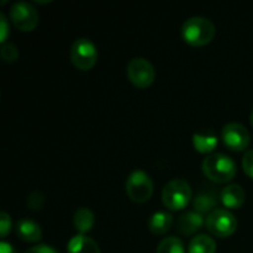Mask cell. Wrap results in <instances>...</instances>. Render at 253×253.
Masks as SVG:
<instances>
[{
	"label": "cell",
	"instance_id": "obj_1",
	"mask_svg": "<svg viewBox=\"0 0 253 253\" xmlns=\"http://www.w3.org/2000/svg\"><path fill=\"white\" fill-rule=\"evenodd\" d=\"M184 40L193 47L209 44L215 37V25L211 19L203 16H193L187 19L181 28Z\"/></svg>",
	"mask_w": 253,
	"mask_h": 253
},
{
	"label": "cell",
	"instance_id": "obj_2",
	"mask_svg": "<svg viewBox=\"0 0 253 253\" xmlns=\"http://www.w3.org/2000/svg\"><path fill=\"white\" fill-rule=\"evenodd\" d=\"M202 170L211 181L224 184V182H230L236 176L237 166L231 157L221 153H213L206 156L202 165Z\"/></svg>",
	"mask_w": 253,
	"mask_h": 253
},
{
	"label": "cell",
	"instance_id": "obj_3",
	"mask_svg": "<svg viewBox=\"0 0 253 253\" xmlns=\"http://www.w3.org/2000/svg\"><path fill=\"white\" fill-rule=\"evenodd\" d=\"M191 200V187L184 179H172L168 182L162 193L163 205L172 211H182Z\"/></svg>",
	"mask_w": 253,
	"mask_h": 253
},
{
	"label": "cell",
	"instance_id": "obj_4",
	"mask_svg": "<svg viewBox=\"0 0 253 253\" xmlns=\"http://www.w3.org/2000/svg\"><path fill=\"white\" fill-rule=\"evenodd\" d=\"M70 61L80 71H89L98 61L96 46L86 37H79L73 42L70 49Z\"/></svg>",
	"mask_w": 253,
	"mask_h": 253
},
{
	"label": "cell",
	"instance_id": "obj_5",
	"mask_svg": "<svg viewBox=\"0 0 253 253\" xmlns=\"http://www.w3.org/2000/svg\"><path fill=\"white\" fill-rule=\"evenodd\" d=\"M154 191L153 179L144 170H133L126 181V193L135 203H145L151 199Z\"/></svg>",
	"mask_w": 253,
	"mask_h": 253
},
{
	"label": "cell",
	"instance_id": "obj_6",
	"mask_svg": "<svg viewBox=\"0 0 253 253\" xmlns=\"http://www.w3.org/2000/svg\"><path fill=\"white\" fill-rule=\"evenodd\" d=\"M206 228L215 237H230L237 230V218L227 209H215L206 218Z\"/></svg>",
	"mask_w": 253,
	"mask_h": 253
},
{
	"label": "cell",
	"instance_id": "obj_7",
	"mask_svg": "<svg viewBox=\"0 0 253 253\" xmlns=\"http://www.w3.org/2000/svg\"><path fill=\"white\" fill-rule=\"evenodd\" d=\"M126 74L129 82L141 89L150 87L156 80V68L145 58H133L129 61Z\"/></svg>",
	"mask_w": 253,
	"mask_h": 253
},
{
	"label": "cell",
	"instance_id": "obj_8",
	"mask_svg": "<svg viewBox=\"0 0 253 253\" xmlns=\"http://www.w3.org/2000/svg\"><path fill=\"white\" fill-rule=\"evenodd\" d=\"M10 22L19 31H31L39 24V13L33 4L27 1H16L10 7Z\"/></svg>",
	"mask_w": 253,
	"mask_h": 253
},
{
	"label": "cell",
	"instance_id": "obj_9",
	"mask_svg": "<svg viewBox=\"0 0 253 253\" xmlns=\"http://www.w3.org/2000/svg\"><path fill=\"white\" fill-rule=\"evenodd\" d=\"M222 141L231 151H243L251 144V133L242 123H228L222 129Z\"/></svg>",
	"mask_w": 253,
	"mask_h": 253
},
{
	"label": "cell",
	"instance_id": "obj_10",
	"mask_svg": "<svg viewBox=\"0 0 253 253\" xmlns=\"http://www.w3.org/2000/svg\"><path fill=\"white\" fill-rule=\"evenodd\" d=\"M245 199H246L245 190L239 184H230V185H227L221 191V196H219L221 203L225 208H228V209H239V208H242L243 203H245Z\"/></svg>",
	"mask_w": 253,
	"mask_h": 253
},
{
	"label": "cell",
	"instance_id": "obj_11",
	"mask_svg": "<svg viewBox=\"0 0 253 253\" xmlns=\"http://www.w3.org/2000/svg\"><path fill=\"white\" fill-rule=\"evenodd\" d=\"M203 224H206V221L203 219V215H200L196 211H190V212H184L179 218H178V231L182 236H190L197 233Z\"/></svg>",
	"mask_w": 253,
	"mask_h": 253
},
{
	"label": "cell",
	"instance_id": "obj_12",
	"mask_svg": "<svg viewBox=\"0 0 253 253\" xmlns=\"http://www.w3.org/2000/svg\"><path fill=\"white\" fill-rule=\"evenodd\" d=\"M16 234L22 242H27V243H37L42 240V236H43L39 224L31 219L19 221L16 225Z\"/></svg>",
	"mask_w": 253,
	"mask_h": 253
},
{
	"label": "cell",
	"instance_id": "obj_13",
	"mask_svg": "<svg viewBox=\"0 0 253 253\" xmlns=\"http://www.w3.org/2000/svg\"><path fill=\"white\" fill-rule=\"evenodd\" d=\"M68 253H101L98 243L83 234H77L74 236L67 246Z\"/></svg>",
	"mask_w": 253,
	"mask_h": 253
},
{
	"label": "cell",
	"instance_id": "obj_14",
	"mask_svg": "<svg viewBox=\"0 0 253 253\" xmlns=\"http://www.w3.org/2000/svg\"><path fill=\"white\" fill-rule=\"evenodd\" d=\"M150 231L153 234L157 236H163L166 234L172 225H173V216L169 212H156L151 218H150Z\"/></svg>",
	"mask_w": 253,
	"mask_h": 253
},
{
	"label": "cell",
	"instance_id": "obj_15",
	"mask_svg": "<svg viewBox=\"0 0 253 253\" xmlns=\"http://www.w3.org/2000/svg\"><path fill=\"white\" fill-rule=\"evenodd\" d=\"M73 224H74V228L80 233V234H86L89 233L93 225H95V215L90 209L87 208H80L74 216H73Z\"/></svg>",
	"mask_w": 253,
	"mask_h": 253
},
{
	"label": "cell",
	"instance_id": "obj_16",
	"mask_svg": "<svg viewBox=\"0 0 253 253\" xmlns=\"http://www.w3.org/2000/svg\"><path fill=\"white\" fill-rule=\"evenodd\" d=\"M218 203V196L216 193L213 191H205V193H200L194 202H193V206H194V211L199 212L200 215L203 213H211L215 211V206Z\"/></svg>",
	"mask_w": 253,
	"mask_h": 253
},
{
	"label": "cell",
	"instance_id": "obj_17",
	"mask_svg": "<svg viewBox=\"0 0 253 253\" xmlns=\"http://www.w3.org/2000/svg\"><path fill=\"white\" fill-rule=\"evenodd\" d=\"M193 145L202 154H212L218 145V138L213 133H194Z\"/></svg>",
	"mask_w": 253,
	"mask_h": 253
},
{
	"label": "cell",
	"instance_id": "obj_18",
	"mask_svg": "<svg viewBox=\"0 0 253 253\" xmlns=\"http://www.w3.org/2000/svg\"><path fill=\"white\" fill-rule=\"evenodd\" d=\"M216 252V243L211 236L200 234L191 239L188 253H215Z\"/></svg>",
	"mask_w": 253,
	"mask_h": 253
},
{
	"label": "cell",
	"instance_id": "obj_19",
	"mask_svg": "<svg viewBox=\"0 0 253 253\" xmlns=\"http://www.w3.org/2000/svg\"><path fill=\"white\" fill-rule=\"evenodd\" d=\"M156 253H185V249L178 237H166L157 246Z\"/></svg>",
	"mask_w": 253,
	"mask_h": 253
},
{
	"label": "cell",
	"instance_id": "obj_20",
	"mask_svg": "<svg viewBox=\"0 0 253 253\" xmlns=\"http://www.w3.org/2000/svg\"><path fill=\"white\" fill-rule=\"evenodd\" d=\"M0 55H1V59L4 62H15L18 59V49L13 43H4L0 49Z\"/></svg>",
	"mask_w": 253,
	"mask_h": 253
},
{
	"label": "cell",
	"instance_id": "obj_21",
	"mask_svg": "<svg viewBox=\"0 0 253 253\" xmlns=\"http://www.w3.org/2000/svg\"><path fill=\"white\" fill-rule=\"evenodd\" d=\"M242 165H243L245 173H246L249 178H252L253 179V150H249V151L243 156Z\"/></svg>",
	"mask_w": 253,
	"mask_h": 253
},
{
	"label": "cell",
	"instance_id": "obj_22",
	"mask_svg": "<svg viewBox=\"0 0 253 253\" xmlns=\"http://www.w3.org/2000/svg\"><path fill=\"white\" fill-rule=\"evenodd\" d=\"M10 228H12L10 216L6 212H1V215H0V236L1 237H6L9 234Z\"/></svg>",
	"mask_w": 253,
	"mask_h": 253
},
{
	"label": "cell",
	"instance_id": "obj_23",
	"mask_svg": "<svg viewBox=\"0 0 253 253\" xmlns=\"http://www.w3.org/2000/svg\"><path fill=\"white\" fill-rule=\"evenodd\" d=\"M7 27H9V24H7L6 16H4L3 13H0V42H1L3 44H4L6 37H7Z\"/></svg>",
	"mask_w": 253,
	"mask_h": 253
},
{
	"label": "cell",
	"instance_id": "obj_24",
	"mask_svg": "<svg viewBox=\"0 0 253 253\" xmlns=\"http://www.w3.org/2000/svg\"><path fill=\"white\" fill-rule=\"evenodd\" d=\"M24 253H58L52 246H47V245H39V246H34V248H30L28 251H25Z\"/></svg>",
	"mask_w": 253,
	"mask_h": 253
},
{
	"label": "cell",
	"instance_id": "obj_25",
	"mask_svg": "<svg viewBox=\"0 0 253 253\" xmlns=\"http://www.w3.org/2000/svg\"><path fill=\"white\" fill-rule=\"evenodd\" d=\"M0 253H15V249L7 242H1L0 243Z\"/></svg>",
	"mask_w": 253,
	"mask_h": 253
},
{
	"label": "cell",
	"instance_id": "obj_26",
	"mask_svg": "<svg viewBox=\"0 0 253 253\" xmlns=\"http://www.w3.org/2000/svg\"><path fill=\"white\" fill-rule=\"evenodd\" d=\"M251 125H252V127H253V111H252V114H251Z\"/></svg>",
	"mask_w": 253,
	"mask_h": 253
}]
</instances>
